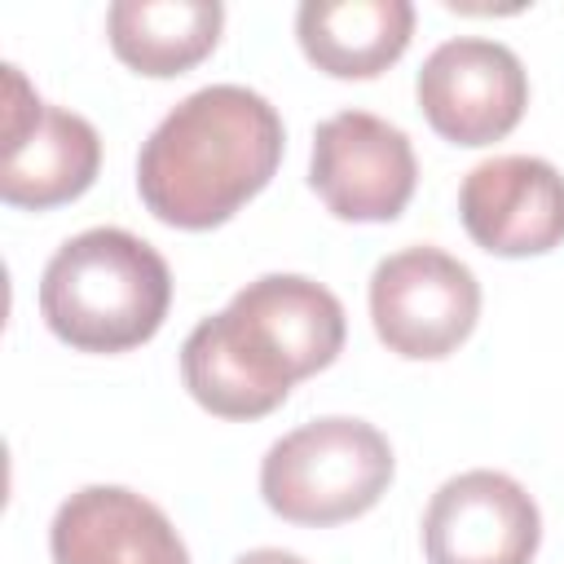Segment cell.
Listing matches in <instances>:
<instances>
[{"mask_svg":"<svg viewBox=\"0 0 564 564\" xmlns=\"http://www.w3.org/2000/svg\"><path fill=\"white\" fill-rule=\"evenodd\" d=\"M225 26L216 0H115L106 13L110 48L123 66L150 79H172L198 66Z\"/></svg>","mask_w":564,"mask_h":564,"instance_id":"obj_13","label":"cell"},{"mask_svg":"<svg viewBox=\"0 0 564 564\" xmlns=\"http://www.w3.org/2000/svg\"><path fill=\"white\" fill-rule=\"evenodd\" d=\"M414 181V145L397 123L370 110H339L317 123L308 185L339 220H397Z\"/></svg>","mask_w":564,"mask_h":564,"instance_id":"obj_8","label":"cell"},{"mask_svg":"<svg viewBox=\"0 0 564 564\" xmlns=\"http://www.w3.org/2000/svg\"><path fill=\"white\" fill-rule=\"evenodd\" d=\"M167 304V260L145 238L115 225L66 238L40 278L48 330L79 352H128L154 339Z\"/></svg>","mask_w":564,"mask_h":564,"instance_id":"obj_2","label":"cell"},{"mask_svg":"<svg viewBox=\"0 0 564 564\" xmlns=\"http://www.w3.org/2000/svg\"><path fill=\"white\" fill-rule=\"evenodd\" d=\"M414 35L410 0H304L295 40L304 57L335 79L383 75Z\"/></svg>","mask_w":564,"mask_h":564,"instance_id":"obj_12","label":"cell"},{"mask_svg":"<svg viewBox=\"0 0 564 564\" xmlns=\"http://www.w3.org/2000/svg\"><path fill=\"white\" fill-rule=\"evenodd\" d=\"M101 167L97 128L62 106H44L18 66H4V159L0 198L9 207L48 212L75 203Z\"/></svg>","mask_w":564,"mask_h":564,"instance_id":"obj_6","label":"cell"},{"mask_svg":"<svg viewBox=\"0 0 564 564\" xmlns=\"http://www.w3.org/2000/svg\"><path fill=\"white\" fill-rule=\"evenodd\" d=\"M538 542V502L520 480L489 467L449 476L423 511L427 564H529Z\"/></svg>","mask_w":564,"mask_h":564,"instance_id":"obj_9","label":"cell"},{"mask_svg":"<svg viewBox=\"0 0 564 564\" xmlns=\"http://www.w3.org/2000/svg\"><path fill=\"white\" fill-rule=\"evenodd\" d=\"M392 445L366 419H313L269 445L260 463L264 507L291 524H344L366 516L392 485Z\"/></svg>","mask_w":564,"mask_h":564,"instance_id":"obj_3","label":"cell"},{"mask_svg":"<svg viewBox=\"0 0 564 564\" xmlns=\"http://www.w3.org/2000/svg\"><path fill=\"white\" fill-rule=\"evenodd\" d=\"M282 145V119L260 93L242 84L198 88L145 137L137 154L141 203L172 229L225 225L273 181Z\"/></svg>","mask_w":564,"mask_h":564,"instance_id":"obj_1","label":"cell"},{"mask_svg":"<svg viewBox=\"0 0 564 564\" xmlns=\"http://www.w3.org/2000/svg\"><path fill=\"white\" fill-rule=\"evenodd\" d=\"M458 220L489 256H542L564 242V176L533 154L485 159L463 176Z\"/></svg>","mask_w":564,"mask_h":564,"instance_id":"obj_10","label":"cell"},{"mask_svg":"<svg viewBox=\"0 0 564 564\" xmlns=\"http://www.w3.org/2000/svg\"><path fill=\"white\" fill-rule=\"evenodd\" d=\"M234 564H304L295 551H282V546H260V551H247L238 555Z\"/></svg>","mask_w":564,"mask_h":564,"instance_id":"obj_14","label":"cell"},{"mask_svg":"<svg viewBox=\"0 0 564 564\" xmlns=\"http://www.w3.org/2000/svg\"><path fill=\"white\" fill-rule=\"evenodd\" d=\"M53 564H189L172 520L123 485L70 494L48 524Z\"/></svg>","mask_w":564,"mask_h":564,"instance_id":"obj_11","label":"cell"},{"mask_svg":"<svg viewBox=\"0 0 564 564\" xmlns=\"http://www.w3.org/2000/svg\"><path fill=\"white\" fill-rule=\"evenodd\" d=\"M414 93L436 137L454 145H489L520 123L529 106V75L507 44L458 35L427 53Z\"/></svg>","mask_w":564,"mask_h":564,"instance_id":"obj_7","label":"cell"},{"mask_svg":"<svg viewBox=\"0 0 564 564\" xmlns=\"http://www.w3.org/2000/svg\"><path fill=\"white\" fill-rule=\"evenodd\" d=\"M480 317L476 273L441 247H405L370 273V322L388 352L410 361L449 357Z\"/></svg>","mask_w":564,"mask_h":564,"instance_id":"obj_5","label":"cell"},{"mask_svg":"<svg viewBox=\"0 0 564 564\" xmlns=\"http://www.w3.org/2000/svg\"><path fill=\"white\" fill-rule=\"evenodd\" d=\"M216 317L256 375L282 397L300 379L326 370L339 357L348 330L335 291L300 273H264L247 282Z\"/></svg>","mask_w":564,"mask_h":564,"instance_id":"obj_4","label":"cell"}]
</instances>
